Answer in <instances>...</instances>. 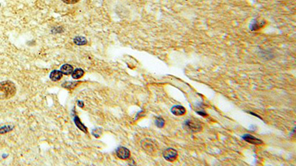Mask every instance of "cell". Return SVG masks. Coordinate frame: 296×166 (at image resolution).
Listing matches in <instances>:
<instances>
[{
    "label": "cell",
    "mask_w": 296,
    "mask_h": 166,
    "mask_svg": "<svg viewBox=\"0 0 296 166\" xmlns=\"http://www.w3.org/2000/svg\"><path fill=\"white\" fill-rule=\"evenodd\" d=\"M141 145L143 150L146 153H147L148 154H154L156 153L157 149H158L156 143L150 139H145L142 140L141 142Z\"/></svg>",
    "instance_id": "obj_2"
},
{
    "label": "cell",
    "mask_w": 296,
    "mask_h": 166,
    "mask_svg": "<svg viewBox=\"0 0 296 166\" xmlns=\"http://www.w3.org/2000/svg\"><path fill=\"white\" fill-rule=\"evenodd\" d=\"M80 82H65L62 84V87L66 89H73L79 84Z\"/></svg>",
    "instance_id": "obj_12"
},
{
    "label": "cell",
    "mask_w": 296,
    "mask_h": 166,
    "mask_svg": "<svg viewBox=\"0 0 296 166\" xmlns=\"http://www.w3.org/2000/svg\"><path fill=\"white\" fill-rule=\"evenodd\" d=\"M116 156L121 159H127L130 156V152L127 148L118 147L116 150Z\"/></svg>",
    "instance_id": "obj_5"
},
{
    "label": "cell",
    "mask_w": 296,
    "mask_h": 166,
    "mask_svg": "<svg viewBox=\"0 0 296 166\" xmlns=\"http://www.w3.org/2000/svg\"><path fill=\"white\" fill-rule=\"evenodd\" d=\"M242 138H243V140H244L246 142L254 144V145H260V144L263 143V141H262L261 140H259L258 138L252 136V135L249 134H246L243 135Z\"/></svg>",
    "instance_id": "obj_6"
},
{
    "label": "cell",
    "mask_w": 296,
    "mask_h": 166,
    "mask_svg": "<svg viewBox=\"0 0 296 166\" xmlns=\"http://www.w3.org/2000/svg\"><path fill=\"white\" fill-rule=\"evenodd\" d=\"M74 42L78 45H83V44H85L87 43V41L83 37H77L74 39Z\"/></svg>",
    "instance_id": "obj_13"
},
{
    "label": "cell",
    "mask_w": 296,
    "mask_h": 166,
    "mask_svg": "<svg viewBox=\"0 0 296 166\" xmlns=\"http://www.w3.org/2000/svg\"><path fill=\"white\" fill-rule=\"evenodd\" d=\"M171 112L175 116H181V115H184L186 113V109L182 106H174L171 109Z\"/></svg>",
    "instance_id": "obj_7"
},
{
    "label": "cell",
    "mask_w": 296,
    "mask_h": 166,
    "mask_svg": "<svg viewBox=\"0 0 296 166\" xmlns=\"http://www.w3.org/2000/svg\"><path fill=\"white\" fill-rule=\"evenodd\" d=\"M84 72L83 70H81V69H75L74 71H73V73H72V77H73L74 79H78V78H81L84 75Z\"/></svg>",
    "instance_id": "obj_10"
},
{
    "label": "cell",
    "mask_w": 296,
    "mask_h": 166,
    "mask_svg": "<svg viewBox=\"0 0 296 166\" xmlns=\"http://www.w3.org/2000/svg\"><path fill=\"white\" fill-rule=\"evenodd\" d=\"M74 121H75V123L76 124L77 126H78V128L81 129V131H83L84 132H87V129L86 128V127L84 126L83 125V124L81 123V122H80V120H79V119H78V117H76V116L75 117V118H74Z\"/></svg>",
    "instance_id": "obj_11"
},
{
    "label": "cell",
    "mask_w": 296,
    "mask_h": 166,
    "mask_svg": "<svg viewBox=\"0 0 296 166\" xmlns=\"http://www.w3.org/2000/svg\"><path fill=\"white\" fill-rule=\"evenodd\" d=\"M185 126L191 132H199L202 130V126L199 121L194 119L188 120L185 122Z\"/></svg>",
    "instance_id": "obj_3"
},
{
    "label": "cell",
    "mask_w": 296,
    "mask_h": 166,
    "mask_svg": "<svg viewBox=\"0 0 296 166\" xmlns=\"http://www.w3.org/2000/svg\"><path fill=\"white\" fill-rule=\"evenodd\" d=\"M62 1L66 4H75V3L78 2L79 0H62Z\"/></svg>",
    "instance_id": "obj_16"
},
{
    "label": "cell",
    "mask_w": 296,
    "mask_h": 166,
    "mask_svg": "<svg viewBox=\"0 0 296 166\" xmlns=\"http://www.w3.org/2000/svg\"><path fill=\"white\" fill-rule=\"evenodd\" d=\"M62 73L61 71H58V70H54V71L52 72L50 75V78L52 81H59L60 79L62 77Z\"/></svg>",
    "instance_id": "obj_8"
},
{
    "label": "cell",
    "mask_w": 296,
    "mask_h": 166,
    "mask_svg": "<svg viewBox=\"0 0 296 166\" xmlns=\"http://www.w3.org/2000/svg\"><path fill=\"white\" fill-rule=\"evenodd\" d=\"M12 129H13V127L9 126H5L4 127H1V128H0V134L7 133V132L10 131Z\"/></svg>",
    "instance_id": "obj_15"
},
{
    "label": "cell",
    "mask_w": 296,
    "mask_h": 166,
    "mask_svg": "<svg viewBox=\"0 0 296 166\" xmlns=\"http://www.w3.org/2000/svg\"><path fill=\"white\" fill-rule=\"evenodd\" d=\"M163 157L169 162H173L178 157V151L175 149L169 148L163 152Z\"/></svg>",
    "instance_id": "obj_4"
},
{
    "label": "cell",
    "mask_w": 296,
    "mask_h": 166,
    "mask_svg": "<svg viewBox=\"0 0 296 166\" xmlns=\"http://www.w3.org/2000/svg\"><path fill=\"white\" fill-rule=\"evenodd\" d=\"M16 93V85L12 81H4L0 82V100L10 99Z\"/></svg>",
    "instance_id": "obj_1"
},
{
    "label": "cell",
    "mask_w": 296,
    "mask_h": 166,
    "mask_svg": "<svg viewBox=\"0 0 296 166\" xmlns=\"http://www.w3.org/2000/svg\"><path fill=\"white\" fill-rule=\"evenodd\" d=\"M155 123L157 127H158V128H162V127H164V123L165 122H164V120L163 119V118H157L156 119H155Z\"/></svg>",
    "instance_id": "obj_14"
},
{
    "label": "cell",
    "mask_w": 296,
    "mask_h": 166,
    "mask_svg": "<svg viewBox=\"0 0 296 166\" xmlns=\"http://www.w3.org/2000/svg\"><path fill=\"white\" fill-rule=\"evenodd\" d=\"M73 71V68L70 64H64L61 67V72L64 75H70Z\"/></svg>",
    "instance_id": "obj_9"
}]
</instances>
